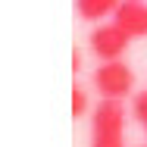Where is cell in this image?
I'll return each mask as SVG.
<instances>
[{
	"instance_id": "cell-1",
	"label": "cell",
	"mask_w": 147,
	"mask_h": 147,
	"mask_svg": "<svg viewBox=\"0 0 147 147\" xmlns=\"http://www.w3.org/2000/svg\"><path fill=\"white\" fill-rule=\"evenodd\" d=\"M125 107L116 97H100L91 116V147H125Z\"/></svg>"
},
{
	"instance_id": "cell-2",
	"label": "cell",
	"mask_w": 147,
	"mask_h": 147,
	"mask_svg": "<svg viewBox=\"0 0 147 147\" xmlns=\"http://www.w3.org/2000/svg\"><path fill=\"white\" fill-rule=\"evenodd\" d=\"M91 82H94V88H97L100 97H116V100H122L135 88V72L122 59H107V63H100L94 69Z\"/></svg>"
},
{
	"instance_id": "cell-3",
	"label": "cell",
	"mask_w": 147,
	"mask_h": 147,
	"mask_svg": "<svg viewBox=\"0 0 147 147\" xmlns=\"http://www.w3.org/2000/svg\"><path fill=\"white\" fill-rule=\"evenodd\" d=\"M88 44H91V53L100 59V63L122 59L125 50H128V44H131V34L125 28H119L116 22H110V25H97V28L91 31Z\"/></svg>"
},
{
	"instance_id": "cell-4",
	"label": "cell",
	"mask_w": 147,
	"mask_h": 147,
	"mask_svg": "<svg viewBox=\"0 0 147 147\" xmlns=\"http://www.w3.org/2000/svg\"><path fill=\"white\" fill-rule=\"evenodd\" d=\"M113 22L119 28H125L131 38H141L147 34V6L144 0H122L113 13Z\"/></svg>"
},
{
	"instance_id": "cell-5",
	"label": "cell",
	"mask_w": 147,
	"mask_h": 147,
	"mask_svg": "<svg viewBox=\"0 0 147 147\" xmlns=\"http://www.w3.org/2000/svg\"><path fill=\"white\" fill-rule=\"evenodd\" d=\"M119 3L122 0H75V9H78V16L85 22H100V19L116 13Z\"/></svg>"
},
{
	"instance_id": "cell-6",
	"label": "cell",
	"mask_w": 147,
	"mask_h": 147,
	"mask_svg": "<svg viewBox=\"0 0 147 147\" xmlns=\"http://www.w3.org/2000/svg\"><path fill=\"white\" fill-rule=\"evenodd\" d=\"M131 116L138 119V125L147 131V91H138L131 97Z\"/></svg>"
},
{
	"instance_id": "cell-7",
	"label": "cell",
	"mask_w": 147,
	"mask_h": 147,
	"mask_svg": "<svg viewBox=\"0 0 147 147\" xmlns=\"http://www.w3.org/2000/svg\"><path fill=\"white\" fill-rule=\"evenodd\" d=\"M88 113V91L82 88V85H75L72 88V116L78 119V116H85Z\"/></svg>"
},
{
	"instance_id": "cell-8",
	"label": "cell",
	"mask_w": 147,
	"mask_h": 147,
	"mask_svg": "<svg viewBox=\"0 0 147 147\" xmlns=\"http://www.w3.org/2000/svg\"><path fill=\"white\" fill-rule=\"evenodd\" d=\"M72 69H75V72H78V69H82V53H78V50H75V53H72Z\"/></svg>"
}]
</instances>
